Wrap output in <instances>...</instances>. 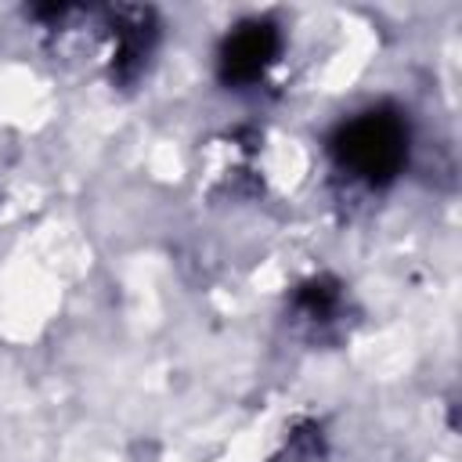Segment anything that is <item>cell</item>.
I'll use <instances>...</instances> for the list:
<instances>
[{"mask_svg":"<svg viewBox=\"0 0 462 462\" xmlns=\"http://www.w3.org/2000/svg\"><path fill=\"white\" fill-rule=\"evenodd\" d=\"M328 152L339 170L372 188H383L408 162V123L397 108H365L336 126Z\"/></svg>","mask_w":462,"mask_h":462,"instance_id":"obj_1","label":"cell"},{"mask_svg":"<svg viewBox=\"0 0 462 462\" xmlns=\"http://www.w3.org/2000/svg\"><path fill=\"white\" fill-rule=\"evenodd\" d=\"M282 51V32L267 18H249L235 25L220 51H217V76L224 87H256L267 69L278 61Z\"/></svg>","mask_w":462,"mask_h":462,"instance_id":"obj_2","label":"cell"},{"mask_svg":"<svg viewBox=\"0 0 462 462\" xmlns=\"http://www.w3.org/2000/svg\"><path fill=\"white\" fill-rule=\"evenodd\" d=\"M112 36H116V76L134 79L155 43V18L144 7H116L112 11Z\"/></svg>","mask_w":462,"mask_h":462,"instance_id":"obj_3","label":"cell"},{"mask_svg":"<svg viewBox=\"0 0 462 462\" xmlns=\"http://www.w3.org/2000/svg\"><path fill=\"white\" fill-rule=\"evenodd\" d=\"M336 307H339V289H336V282L318 278V282H310V285L300 289V310H303L307 318L328 321V314H336Z\"/></svg>","mask_w":462,"mask_h":462,"instance_id":"obj_4","label":"cell"}]
</instances>
